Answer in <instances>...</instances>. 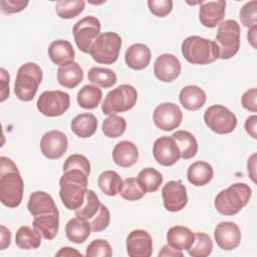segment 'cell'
Here are the masks:
<instances>
[{
    "label": "cell",
    "instance_id": "ee69618b",
    "mask_svg": "<svg viewBox=\"0 0 257 257\" xmlns=\"http://www.w3.org/2000/svg\"><path fill=\"white\" fill-rule=\"evenodd\" d=\"M256 9H257V1L253 0L247 2L240 10L239 17L241 23L245 27H253L257 24V16H256Z\"/></svg>",
    "mask_w": 257,
    "mask_h": 257
},
{
    "label": "cell",
    "instance_id": "9a60e30c",
    "mask_svg": "<svg viewBox=\"0 0 257 257\" xmlns=\"http://www.w3.org/2000/svg\"><path fill=\"white\" fill-rule=\"evenodd\" d=\"M153 155L158 164L170 167L175 165L181 158L179 147L172 137H161L153 146Z\"/></svg>",
    "mask_w": 257,
    "mask_h": 257
},
{
    "label": "cell",
    "instance_id": "4dcf8cb0",
    "mask_svg": "<svg viewBox=\"0 0 257 257\" xmlns=\"http://www.w3.org/2000/svg\"><path fill=\"white\" fill-rule=\"evenodd\" d=\"M172 138L179 147L182 159L189 160L196 156L198 152V142L190 132L177 131L172 135Z\"/></svg>",
    "mask_w": 257,
    "mask_h": 257
},
{
    "label": "cell",
    "instance_id": "d4e9b609",
    "mask_svg": "<svg viewBox=\"0 0 257 257\" xmlns=\"http://www.w3.org/2000/svg\"><path fill=\"white\" fill-rule=\"evenodd\" d=\"M48 56L53 63L60 66L64 63L73 61L75 52L69 41L58 39L49 44Z\"/></svg>",
    "mask_w": 257,
    "mask_h": 257
},
{
    "label": "cell",
    "instance_id": "f546056e",
    "mask_svg": "<svg viewBox=\"0 0 257 257\" xmlns=\"http://www.w3.org/2000/svg\"><path fill=\"white\" fill-rule=\"evenodd\" d=\"M32 225L46 240H52L59 228V212L34 217Z\"/></svg>",
    "mask_w": 257,
    "mask_h": 257
},
{
    "label": "cell",
    "instance_id": "1f68e13d",
    "mask_svg": "<svg viewBox=\"0 0 257 257\" xmlns=\"http://www.w3.org/2000/svg\"><path fill=\"white\" fill-rule=\"evenodd\" d=\"M15 243L20 249L31 250L37 249L41 244L40 232L34 227L21 226L16 233Z\"/></svg>",
    "mask_w": 257,
    "mask_h": 257
},
{
    "label": "cell",
    "instance_id": "74e56055",
    "mask_svg": "<svg viewBox=\"0 0 257 257\" xmlns=\"http://www.w3.org/2000/svg\"><path fill=\"white\" fill-rule=\"evenodd\" d=\"M100 204L101 203L99 202L97 195L92 190L87 189L82 205L74 211L75 216L86 219L88 221L98 212Z\"/></svg>",
    "mask_w": 257,
    "mask_h": 257
},
{
    "label": "cell",
    "instance_id": "ab89813d",
    "mask_svg": "<svg viewBox=\"0 0 257 257\" xmlns=\"http://www.w3.org/2000/svg\"><path fill=\"white\" fill-rule=\"evenodd\" d=\"M126 128V121L122 116L116 114H110L107 116L101 124L102 133L107 138H118Z\"/></svg>",
    "mask_w": 257,
    "mask_h": 257
},
{
    "label": "cell",
    "instance_id": "8d00e7d4",
    "mask_svg": "<svg viewBox=\"0 0 257 257\" xmlns=\"http://www.w3.org/2000/svg\"><path fill=\"white\" fill-rule=\"evenodd\" d=\"M83 0H61L55 5V12L62 19H72L78 16L84 9Z\"/></svg>",
    "mask_w": 257,
    "mask_h": 257
},
{
    "label": "cell",
    "instance_id": "f35d334b",
    "mask_svg": "<svg viewBox=\"0 0 257 257\" xmlns=\"http://www.w3.org/2000/svg\"><path fill=\"white\" fill-rule=\"evenodd\" d=\"M213 242L209 235L203 232L195 234V240L188 249V253L193 257H206L212 253Z\"/></svg>",
    "mask_w": 257,
    "mask_h": 257
},
{
    "label": "cell",
    "instance_id": "db71d44e",
    "mask_svg": "<svg viewBox=\"0 0 257 257\" xmlns=\"http://www.w3.org/2000/svg\"><path fill=\"white\" fill-rule=\"evenodd\" d=\"M159 256H174V257H177V256H180L182 257L183 256V253L181 250H176L174 249L173 247H171L169 244L168 245H165L163 246L162 250L160 251L159 253Z\"/></svg>",
    "mask_w": 257,
    "mask_h": 257
},
{
    "label": "cell",
    "instance_id": "836d02e7",
    "mask_svg": "<svg viewBox=\"0 0 257 257\" xmlns=\"http://www.w3.org/2000/svg\"><path fill=\"white\" fill-rule=\"evenodd\" d=\"M99 189L107 196H115L122 185L120 176L114 171H104L97 178Z\"/></svg>",
    "mask_w": 257,
    "mask_h": 257
},
{
    "label": "cell",
    "instance_id": "83f0119b",
    "mask_svg": "<svg viewBox=\"0 0 257 257\" xmlns=\"http://www.w3.org/2000/svg\"><path fill=\"white\" fill-rule=\"evenodd\" d=\"M90 225L86 219L75 217L70 219L65 225V234L70 242L81 244L90 235Z\"/></svg>",
    "mask_w": 257,
    "mask_h": 257
},
{
    "label": "cell",
    "instance_id": "30bf717a",
    "mask_svg": "<svg viewBox=\"0 0 257 257\" xmlns=\"http://www.w3.org/2000/svg\"><path fill=\"white\" fill-rule=\"evenodd\" d=\"M100 28L99 20L93 16H85L74 24L72 32L79 50L89 53L92 43L100 34Z\"/></svg>",
    "mask_w": 257,
    "mask_h": 257
},
{
    "label": "cell",
    "instance_id": "d6a6232c",
    "mask_svg": "<svg viewBox=\"0 0 257 257\" xmlns=\"http://www.w3.org/2000/svg\"><path fill=\"white\" fill-rule=\"evenodd\" d=\"M102 97L101 89L96 85L86 84L77 92V102L84 109H93L97 107Z\"/></svg>",
    "mask_w": 257,
    "mask_h": 257
},
{
    "label": "cell",
    "instance_id": "bcb514c9",
    "mask_svg": "<svg viewBox=\"0 0 257 257\" xmlns=\"http://www.w3.org/2000/svg\"><path fill=\"white\" fill-rule=\"evenodd\" d=\"M148 7L150 11L158 17H165L171 13L173 9V1L171 0H149Z\"/></svg>",
    "mask_w": 257,
    "mask_h": 257
},
{
    "label": "cell",
    "instance_id": "44dd1931",
    "mask_svg": "<svg viewBox=\"0 0 257 257\" xmlns=\"http://www.w3.org/2000/svg\"><path fill=\"white\" fill-rule=\"evenodd\" d=\"M152 53L150 48L143 43H135L131 45L124 53L126 65L134 70L145 69L149 65Z\"/></svg>",
    "mask_w": 257,
    "mask_h": 257
},
{
    "label": "cell",
    "instance_id": "8fae6325",
    "mask_svg": "<svg viewBox=\"0 0 257 257\" xmlns=\"http://www.w3.org/2000/svg\"><path fill=\"white\" fill-rule=\"evenodd\" d=\"M37 109L46 116H59L70 105L69 94L61 90H48L40 94L36 102Z\"/></svg>",
    "mask_w": 257,
    "mask_h": 257
},
{
    "label": "cell",
    "instance_id": "603a6c76",
    "mask_svg": "<svg viewBox=\"0 0 257 257\" xmlns=\"http://www.w3.org/2000/svg\"><path fill=\"white\" fill-rule=\"evenodd\" d=\"M83 78V71L77 62L70 61L60 65L57 69V80L65 88L76 87Z\"/></svg>",
    "mask_w": 257,
    "mask_h": 257
},
{
    "label": "cell",
    "instance_id": "7c38bea8",
    "mask_svg": "<svg viewBox=\"0 0 257 257\" xmlns=\"http://www.w3.org/2000/svg\"><path fill=\"white\" fill-rule=\"evenodd\" d=\"M183 119L181 108L172 102L159 104L153 112V120L157 127L162 131L170 132L177 128Z\"/></svg>",
    "mask_w": 257,
    "mask_h": 257
},
{
    "label": "cell",
    "instance_id": "ac0fdd59",
    "mask_svg": "<svg viewBox=\"0 0 257 257\" xmlns=\"http://www.w3.org/2000/svg\"><path fill=\"white\" fill-rule=\"evenodd\" d=\"M181 72V62L173 54L164 53L158 56L154 64V73L156 77L163 82L175 80Z\"/></svg>",
    "mask_w": 257,
    "mask_h": 257
},
{
    "label": "cell",
    "instance_id": "52a82bcc",
    "mask_svg": "<svg viewBox=\"0 0 257 257\" xmlns=\"http://www.w3.org/2000/svg\"><path fill=\"white\" fill-rule=\"evenodd\" d=\"M240 25L237 21L228 19L219 24L216 41L219 58L230 59L239 51L240 48Z\"/></svg>",
    "mask_w": 257,
    "mask_h": 257
},
{
    "label": "cell",
    "instance_id": "b9f144b4",
    "mask_svg": "<svg viewBox=\"0 0 257 257\" xmlns=\"http://www.w3.org/2000/svg\"><path fill=\"white\" fill-rule=\"evenodd\" d=\"M110 221V214L106 206L100 204L98 212L88 220L92 232H100L107 228Z\"/></svg>",
    "mask_w": 257,
    "mask_h": 257
},
{
    "label": "cell",
    "instance_id": "484cf974",
    "mask_svg": "<svg viewBox=\"0 0 257 257\" xmlns=\"http://www.w3.org/2000/svg\"><path fill=\"white\" fill-rule=\"evenodd\" d=\"M181 104L188 110H197L206 102V92L197 85H187L180 91Z\"/></svg>",
    "mask_w": 257,
    "mask_h": 257
},
{
    "label": "cell",
    "instance_id": "7a4b0ae2",
    "mask_svg": "<svg viewBox=\"0 0 257 257\" xmlns=\"http://www.w3.org/2000/svg\"><path fill=\"white\" fill-rule=\"evenodd\" d=\"M88 176L79 169H69L63 172L59 180V196L66 209L75 211L82 205L87 190Z\"/></svg>",
    "mask_w": 257,
    "mask_h": 257
},
{
    "label": "cell",
    "instance_id": "c3c4849f",
    "mask_svg": "<svg viewBox=\"0 0 257 257\" xmlns=\"http://www.w3.org/2000/svg\"><path fill=\"white\" fill-rule=\"evenodd\" d=\"M256 97H257V89L255 87L245 91L241 97V103L243 107L252 112H256L257 111Z\"/></svg>",
    "mask_w": 257,
    "mask_h": 257
},
{
    "label": "cell",
    "instance_id": "277c9868",
    "mask_svg": "<svg viewBox=\"0 0 257 257\" xmlns=\"http://www.w3.org/2000/svg\"><path fill=\"white\" fill-rule=\"evenodd\" d=\"M182 54L192 64H209L219 58V50L215 41L192 35L182 42Z\"/></svg>",
    "mask_w": 257,
    "mask_h": 257
},
{
    "label": "cell",
    "instance_id": "e575fe53",
    "mask_svg": "<svg viewBox=\"0 0 257 257\" xmlns=\"http://www.w3.org/2000/svg\"><path fill=\"white\" fill-rule=\"evenodd\" d=\"M137 180L146 193H153L158 191L164 179L159 171L149 167L139 173Z\"/></svg>",
    "mask_w": 257,
    "mask_h": 257
},
{
    "label": "cell",
    "instance_id": "9c48e42d",
    "mask_svg": "<svg viewBox=\"0 0 257 257\" xmlns=\"http://www.w3.org/2000/svg\"><path fill=\"white\" fill-rule=\"evenodd\" d=\"M204 120L211 131L220 135L230 134L237 126L236 115L221 104L209 106L204 113Z\"/></svg>",
    "mask_w": 257,
    "mask_h": 257
},
{
    "label": "cell",
    "instance_id": "ba28073f",
    "mask_svg": "<svg viewBox=\"0 0 257 257\" xmlns=\"http://www.w3.org/2000/svg\"><path fill=\"white\" fill-rule=\"evenodd\" d=\"M137 99V89L131 84H121L106 94L101 104V109L107 115L127 111L135 106Z\"/></svg>",
    "mask_w": 257,
    "mask_h": 257
},
{
    "label": "cell",
    "instance_id": "cb8c5ba5",
    "mask_svg": "<svg viewBox=\"0 0 257 257\" xmlns=\"http://www.w3.org/2000/svg\"><path fill=\"white\" fill-rule=\"evenodd\" d=\"M195 240V234L185 226H173L167 232L168 244L176 250H188Z\"/></svg>",
    "mask_w": 257,
    "mask_h": 257
},
{
    "label": "cell",
    "instance_id": "7bdbcfd3",
    "mask_svg": "<svg viewBox=\"0 0 257 257\" xmlns=\"http://www.w3.org/2000/svg\"><path fill=\"white\" fill-rule=\"evenodd\" d=\"M85 255L88 257H110L112 255V250L109 243L103 239H95L87 246Z\"/></svg>",
    "mask_w": 257,
    "mask_h": 257
},
{
    "label": "cell",
    "instance_id": "9f6ffc18",
    "mask_svg": "<svg viewBox=\"0 0 257 257\" xmlns=\"http://www.w3.org/2000/svg\"><path fill=\"white\" fill-rule=\"evenodd\" d=\"M256 31H257V26L250 27L247 33V38L249 43L252 45L253 48H256Z\"/></svg>",
    "mask_w": 257,
    "mask_h": 257
},
{
    "label": "cell",
    "instance_id": "6da1fadb",
    "mask_svg": "<svg viewBox=\"0 0 257 257\" xmlns=\"http://www.w3.org/2000/svg\"><path fill=\"white\" fill-rule=\"evenodd\" d=\"M24 183L14 162L0 157V201L8 208H16L23 198Z\"/></svg>",
    "mask_w": 257,
    "mask_h": 257
},
{
    "label": "cell",
    "instance_id": "f6af8a7d",
    "mask_svg": "<svg viewBox=\"0 0 257 257\" xmlns=\"http://www.w3.org/2000/svg\"><path fill=\"white\" fill-rule=\"evenodd\" d=\"M69 169H79L84 171L87 175L90 174V164L86 157L78 154L69 156L63 164V172Z\"/></svg>",
    "mask_w": 257,
    "mask_h": 257
},
{
    "label": "cell",
    "instance_id": "3957f363",
    "mask_svg": "<svg viewBox=\"0 0 257 257\" xmlns=\"http://www.w3.org/2000/svg\"><path fill=\"white\" fill-rule=\"evenodd\" d=\"M252 195L251 188L245 183H236L222 190L215 198L216 210L225 216H233L245 207Z\"/></svg>",
    "mask_w": 257,
    "mask_h": 257
},
{
    "label": "cell",
    "instance_id": "7402d4cb",
    "mask_svg": "<svg viewBox=\"0 0 257 257\" xmlns=\"http://www.w3.org/2000/svg\"><path fill=\"white\" fill-rule=\"evenodd\" d=\"M139 159V151L137 146L130 141H121L117 143L112 151L113 162L121 168H130L134 166Z\"/></svg>",
    "mask_w": 257,
    "mask_h": 257
},
{
    "label": "cell",
    "instance_id": "f5cc1de1",
    "mask_svg": "<svg viewBox=\"0 0 257 257\" xmlns=\"http://www.w3.org/2000/svg\"><path fill=\"white\" fill-rule=\"evenodd\" d=\"M247 170H248V174L249 177L251 178V180L256 183V154H253L249 159H248V163H247Z\"/></svg>",
    "mask_w": 257,
    "mask_h": 257
},
{
    "label": "cell",
    "instance_id": "f1b7e54d",
    "mask_svg": "<svg viewBox=\"0 0 257 257\" xmlns=\"http://www.w3.org/2000/svg\"><path fill=\"white\" fill-rule=\"evenodd\" d=\"M71 131L81 139L90 138L97 128V119L94 114L84 112L77 114L70 122Z\"/></svg>",
    "mask_w": 257,
    "mask_h": 257
},
{
    "label": "cell",
    "instance_id": "e0dca14e",
    "mask_svg": "<svg viewBox=\"0 0 257 257\" xmlns=\"http://www.w3.org/2000/svg\"><path fill=\"white\" fill-rule=\"evenodd\" d=\"M126 252L131 257H150L153 253V239L142 229L132 231L126 237Z\"/></svg>",
    "mask_w": 257,
    "mask_h": 257
},
{
    "label": "cell",
    "instance_id": "681fc988",
    "mask_svg": "<svg viewBox=\"0 0 257 257\" xmlns=\"http://www.w3.org/2000/svg\"><path fill=\"white\" fill-rule=\"evenodd\" d=\"M0 71H1V99H0V101L3 102L9 96L10 76L4 68H1Z\"/></svg>",
    "mask_w": 257,
    "mask_h": 257
},
{
    "label": "cell",
    "instance_id": "4fadbf2b",
    "mask_svg": "<svg viewBox=\"0 0 257 257\" xmlns=\"http://www.w3.org/2000/svg\"><path fill=\"white\" fill-rule=\"evenodd\" d=\"M164 207L170 212L183 210L188 203L187 190L181 181H170L162 189Z\"/></svg>",
    "mask_w": 257,
    "mask_h": 257
},
{
    "label": "cell",
    "instance_id": "60d3db41",
    "mask_svg": "<svg viewBox=\"0 0 257 257\" xmlns=\"http://www.w3.org/2000/svg\"><path fill=\"white\" fill-rule=\"evenodd\" d=\"M118 194L124 200L137 201L142 199L146 192L136 178H127L122 181V185Z\"/></svg>",
    "mask_w": 257,
    "mask_h": 257
},
{
    "label": "cell",
    "instance_id": "5b68a950",
    "mask_svg": "<svg viewBox=\"0 0 257 257\" xmlns=\"http://www.w3.org/2000/svg\"><path fill=\"white\" fill-rule=\"evenodd\" d=\"M42 76V69L38 64L34 62L22 64L16 74L14 83L15 95L23 101L32 100L41 83Z\"/></svg>",
    "mask_w": 257,
    "mask_h": 257
},
{
    "label": "cell",
    "instance_id": "5bb4252c",
    "mask_svg": "<svg viewBox=\"0 0 257 257\" xmlns=\"http://www.w3.org/2000/svg\"><path fill=\"white\" fill-rule=\"evenodd\" d=\"M68 148L66 136L60 131H49L40 140V150L43 156L49 160L60 159Z\"/></svg>",
    "mask_w": 257,
    "mask_h": 257
},
{
    "label": "cell",
    "instance_id": "4316f807",
    "mask_svg": "<svg viewBox=\"0 0 257 257\" xmlns=\"http://www.w3.org/2000/svg\"><path fill=\"white\" fill-rule=\"evenodd\" d=\"M214 176V171L212 166L203 161H197L190 165L187 171V177L189 182L196 186L202 187L211 182Z\"/></svg>",
    "mask_w": 257,
    "mask_h": 257
},
{
    "label": "cell",
    "instance_id": "2e32d148",
    "mask_svg": "<svg viewBox=\"0 0 257 257\" xmlns=\"http://www.w3.org/2000/svg\"><path fill=\"white\" fill-rule=\"evenodd\" d=\"M214 238L221 249L230 251L239 246L241 242V232L237 224L225 221L216 226Z\"/></svg>",
    "mask_w": 257,
    "mask_h": 257
},
{
    "label": "cell",
    "instance_id": "d6986e66",
    "mask_svg": "<svg viewBox=\"0 0 257 257\" xmlns=\"http://www.w3.org/2000/svg\"><path fill=\"white\" fill-rule=\"evenodd\" d=\"M226 2L224 0L203 1L200 4L199 19L203 26L214 28L221 23L225 16Z\"/></svg>",
    "mask_w": 257,
    "mask_h": 257
},
{
    "label": "cell",
    "instance_id": "ffe728a7",
    "mask_svg": "<svg viewBox=\"0 0 257 257\" xmlns=\"http://www.w3.org/2000/svg\"><path fill=\"white\" fill-rule=\"evenodd\" d=\"M27 209L33 217L58 212L53 198L43 191H36L30 195Z\"/></svg>",
    "mask_w": 257,
    "mask_h": 257
},
{
    "label": "cell",
    "instance_id": "d590c367",
    "mask_svg": "<svg viewBox=\"0 0 257 257\" xmlns=\"http://www.w3.org/2000/svg\"><path fill=\"white\" fill-rule=\"evenodd\" d=\"M87 78L91 83L102 88H109L116 83L115 73L104 67H91L87 72Z\"/></svg>",
    "mask_w": 257,
    "mask_h": 257
},
{
    "label": "cell",
    "instance_id": "816d5d0a",
    "mask_svg": "<svg viewBox=\"0 0 257 257\" xmlns=\"http://www.w3.org/2000/svg\"><path fill=\"white\" fill-rule=\"evenodd\" d=\"M11 232L5 226L1 225V249L4 250L10 245Z\"/></svg>",
    "mask_w": 257,
    "mask_h": 257
},
{
    "label": "cell",
    "instance_id": "11a10c76",
    "mask_svg": "<svg viewBox=\"0 0 257 257\" xmlns=\"http://www.w3.org/2000/svg\"><path fill=\"white\" fill-rule=\"evenodd\" d=\"M72 255L81 256V253L76 251L74 248H70V247H63L56 253V256H72Z\"/></svg>",
    "mask_w": 257,
    "mask_h": 257
},
{
    "label": "cell",
    "instance_id": "7dc6e473",
    "mask_svg": "<svg viewBox=\"0 0 257 257\" xmlns=\"http://www.w3.org/2000/svg\"><path fill=\"white\" fill-rule=\"evenodd\" d=\"M1 9L7 14L17 13L26 8L29 4L27 0H1Z\"/></svg>",
    "mask_w": 257,
    "mask_h": 257
},
{
    "label": "cell",
    "instance_id": "f907efd6",
    "mask_svg": "<svg viewBox=\"0 0 257 257\" xmlns=\"http://www.w3.org/2000/svg\"><path fill=\"white\" fill-rule=\"evenodd\" d=\"M256 123H257V116L255 114L247 117V119L245 121V131L253 139H257Z\"/></svg>",
    "mask_w": 257,
    "mask_h": 257
},
{
    "label": "cell",
    "instance_id": "8992f818",
    "mask_svg": "<svg viewBox=\"0 0 257 257\" xmlns=\"http://www.w3.org/2000/svg\"><path fill=\"white\" fill-rule=\"evenodd\" d=\"M121 38L115 32H103L92 43L89 54L94 61L101 64H112L118 58Z\"/></svg>",
    "mask_w": 257,
    "mask_h": 257
}]
</instances>
